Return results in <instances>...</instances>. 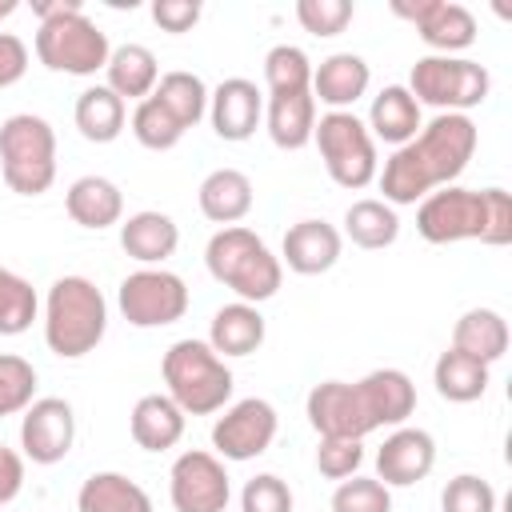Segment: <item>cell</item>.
Wrapping results in <instances>:
<instances>
[{
	"instance_id": "1",
	"label": "cell",
	"mask_w": 512,
	"mask_h": 512,
	"mask_svg": "<svg viewBox=\"0 0 512 512\" xmlns=\"http://www.w3.org/2000/svg\"><path fill=\"white\" fill-rule=\"evenodd\" d=\"M480 128L464 112H436L408 144H400L388 160L380 180L384 204H416L436 188L456 184V176L476 156Z\"/></svg>"
},
{
	"instance_id": "2",
	"label": "cell",
	"mask_w": 512,
	"mask_h": 512,
	"mask_svg": "<svg viewBox=\"0 0 512 512\" xmlns=\"http://www.w3.org/2000/svg\"><path fill=\"white\" fill-rule=\"evenodd\" d=\"M416 232L428 244L480 240L504 248L512 244V196L504 188H436L416 208Z\"/></svg>"
},
{
	"instance_id": "3",
	"label": "cell",
	"mask_w": 512,
	"mask_h": 512,
	"mask_svg": "<svg viewBox=\"0 0 512 512\" xmlns=\"http://www.w3.org/2000/svg\"><path fill=\"white\" fill-rule=\"evenodd\" d=\"M204 264H208L212 280L224 284L228 292H236V300H244V304L272 300L284 280L280 256H272V248L244 224L212 232V240L204 248Z\"/></svg>"
},
{
	"instance_id": "4",
	"label": "cell",
	"mask_w": 512,
	"mask_h": 512,
	"mask_svg": "<svg viewBox=\"0 0 512 512\" xmlns=\"http://www.w3.org/2000/svg\"><path fill=\"white\" fill-rule=\"evenodd\" d=\"M108 332V300L88 276H60L44 296V344L60 360L88 356Z\"/></svg>"
},
{
	"instance_id": "5",
	"label": "cell",
	"mask_w": 512,
	"mask_h": 512,
	"mask_svg": "<svg viewBox=\"0 0 512 512\" xmlns=\"http://www.w3.org/2000/svg\"><path fill=\"white\" fill-rule=\"evenodd\" d=\"M160 376H164L168 396L176 400V408L184 416L220 412L232 400V388H236L232 368L212 352L208 340H196V336H184L164 352Z\"/></svg>"
},
{
	"instance_id": "6",
	"label": "cell",
	"mask_w": 512,
	"mask_h": 512,
	"mask_svg": "<svg viewBox=\"0 0 512 512\" xmlns=\"http://www.w3.org/2000/svg\"><path fill=\"white\" fill-rule=\"evenodd\" d=\"M0 172L16 196H44L56 180V132L36 112L0 124Z\"/></svg>"
},
{
	"instance_id": "7",
	"label": "cell",
	"mask_w": 512,
	"mask_h": 512,
	"mask_svg": "<svg viewBox=\"0 0 512 512\" xmlns=\"http://www.w3.org/2000/svg\"><path fill=\"white\" fill-rule=\"evenodd\" d=\"M112 56L108 32L96 28V20L84 16V4L40 20L36 28V60L48 72H64V76H96Z\"/></svg>"
},
{
	"instance_id": "8",
	"label": "cell",
	"mask_w": 512,
	"mask_h": 512,
	"mask_svg": "<svg viewBox=\"0 0 512 512\" xmlns=\"http://www.w3.org/2000/svg\"><path fill=\"white\" fill-rule=\"evenodd\" d=\"M416 104H432L436 112H464L484 104L492 92V76L484 64L468 56H420L404 84Z\"/></svg>"
},
{
	"instance_id": "9",
	"label": "cell",
	"mask_w": 512,
	"mask_h": 512,
	"mask_svg": "<svg viewBox=\"0 0 512 512\" xmlns=\"http://www.w3.org/2000/svg\"><path fill=\"white\" fill-rule=\"evenodd\" d=\"M312 140L320 148V160H324L328 176L340 188L360 192L380 176L376 140H372L368 124L356 112H324L312 128Z\"/></svg>"
},
{
	"instance_id": "10",
	"label": "cell",
	"mask_w": 512,
	"mask_h": 512,
	"mask_svg": "<svg viewBox=\"0 0 512 512\" xmlns=\"http://www.w3.org/2000/svg\"><path fill=\"white\" fill-rule=\"evenodd\" d=\"M116 304L132 328H168L188 312V284L168 268H136L120 280Z\"/></svg>"
},
{
	"instance_id": "11",
	"label": "cell",
	"mask_w": 512,
	"mask_h": 512,
	"mask_svg": "<svg viewBox=\"0 0 512 512\" xmlns=\"http://www.w3.org/2000/svg\"><path fill=\"white\" fill-rule=\"evenodd\" d=\"M168 496L176 512H228L232 484L224 460L204 448L180 452L168 472Z\"/></svg>"
},
{
	"instance_id": "12",
	"label": "cell",
	"mask_w": 512,
	"mask_h": 512,
	"mask_svg": "<svg viewBox=\"0 0 512 512\" xmlns=\"http://www.w3.org/2000/svg\"><path fill=\"white\" fill-rule=\"evenodd\" d=\"M280 428L276 408L264 396H244L236 404L224 408V416H216L212 424V448L220 460H256L272 448Z\"/></svg>"
},
{
	"instance_id": "13",
	"label": "cell",
	"mask_w": 512,
	"mask_h": 512,
	"mask_svg": "<svg viewBox=\"0 0 512 512\" xmlns=\"http://www.w3.org/2000/svg\"><path fill=\"white\" fill-rule=\"evenodd\" d=\"M304 412H308V424L316 428V436L364 440L368 432H376V420L368 412L360 384H348V380H320L308 392Z\"/></svg>"
},
{
	"instance_id": "14",
	"label": "cell",
	"mask_w": 512,
	"mask_h": 512,
	"mask_svg": "<svg viewBox=\"0 0 512 512\" xmlns=\"http://www.w3.org/2000/svg\"><path fill=\"white\" fill-rule=\"evenodd\" d=\"M392 12L420 32L432 56H456L476 44V16L456 0H392Z\"/></svg>"
},
{
	"instance_id": "15",
	"label": "cell",
	"mask_w": 512,
	"mask_h": 512,
	"mask_svg": "<svg viewBox=\"0 0 512 512\" xmlns=\"http://www.w3.org/2000/svg\"><path fill=\"white\" fill-rule=\"evenodd\" d=\"M76 444V412L60 396H40L20 416V448L32 464H60Z\"/></svg>"
},
{
	"instance_id": "16",
	"label": "cell",
	"mask_w": 512,
	"mask_h": 512,
	"mask_svg": "<svg viewBox=\"0 0 512 512\" xmlns=\"http://www.w3.org/2000/svg\"><path fill=\"white\" fill-rule=\"evenodd\" d=\"M436 468V440L424 428H392L376 452V480L384 488H408L420 484Z\"/></svg>"
},
{
	"instance_id": "17",
	"label": "cell",
	"mask_w": 512,
	"mask_h": 512,
	"mask_svg": "<svg viewBox=\"0 0 512 512\" xmlns=\"http://www.w3.org/2000/svg\"><path fill=\"white\" fill-rule=\"evenodd\" d=\"M208 120L220 140L240 144L264 120V92L244 76H228L208 92Z\"/></svg>"
},
{
	"instance_id": "18",
	"label": "cell",
	"mask_w": 512,
	"mask_h": 512,
	"mask_svg": "<svg viewBox=\"0 0 512 512\" xmlns=\"http://www.w3.org/2000/svg\"><path fill=\"white\" fill-rule=\"evenodd\" d=\"M340 252H344L340 228H332L328 220H300L284 232L280 264H288L296 276H320V272L336 268Z\"/></svg>"
},
{
	"instance_id": "19",
	"label": "cell",
	"mask_w": 512,
	"mask_h": 512,
	"mask_svg": "<svg viewBox=\"0 0 512 512\" xmlns=\"http://www.w3.org/2000/svg\"><path fill=\"white\" fill-rule=\"evenodd\" d=\"M372 68L356 52H332L312 68V100L328 104V112H352V104L368 92Z\"/></svg>"
},
{
	"instance_id": "20",
	"label": "cell",
	"mask_w": 512,
	"mask_h": 512,
	"mask_svg": "<svg viewBox=\"0 0 512 512\" xmlns=\"http://www.w3.org/2000/svg\"><path fill=\"white\" fill-rule=\"evenodd\" d=\"M176 244H180V228L168 212L144 208V212H132L128 220H120V248L140 268H164V260L176 252Z\"/></svg>"
},
{
	"instance_id": "21",
	"label": "cell",
	"mask_w": 512,
	"mask_h": 512,
	"mask_svg": "<svg viewBox=\"0 0 512 512\" xmlns=\"http://www.w3.org/2000/svg\"><path fill=\"white\" fill-rule=\"evenodd\" d=\"M184 424L188 416L176 408V400L168 392H148L132 404V416H128V432L132 440L144 448V452H168L180 444L184 436Z\"/></svg>"
},
{
	"instance_id": "22",
	"label": "cell",
	"mask_w": 512,
	"mask_h": 512,
	"mask_svg": "<svg viewBox=\"0 0 512 512\" xmlns=\"http://www.w3.org/2000/svg\"><path fill=\"white\" fill-rule=\"evenodd\" d=\"M264 124L276 148L296 152L304 144H312V128H316V100L312 88L304 92H268L264 96Z\"/></svg>"
},
{
	"instance_id": "23",
	"label": "cell",
	"mask_w": 512,
	"mask_h": 512,
	"mask_svg": "<svg viewBox=\"0 0 512 512\" xmlns=\"http://www.w3.org/2000/svg\"><path fill=\"white\" fill-rule=\"evenodd\" d=\"M356 384L368 400V412H372L376 428H400L416 412V384L400 368H376V372L360 376Z\"/></svg>"
},
{
	"instance_id": "24",
	"label": "cell",
	"mask_w": 512,
	"mask_h": 512,
	"mask_svg": "<svg viewBox=\"0 0 512 512\" xmlns=\"http://www.w3.org/2000/svg\"><path fill=\"white\" fill-rule=\"evenodd\" d=\"M368 132L372 140H384L392 148L408 144L420 128H424V116H420V104L416 96L404 88V84H388L372 96V108H368Z\"/></svg>"
},
{
	"instance_id": "25",
	"label": "cell",
	"mask_w": 512,
	"mask_h": 512,
	"mask_svg": "<svg viewBox=\"0 0 512 512\" xmlns=\"http://www.w3.org/2000/svg\"><path fill=\"white\" fill-rule=\"evenodd\" d=\"M64 208L80 228H112L124 220V192L108 176H80L64 192Z\"/></svg>"
},
{
	"instance_id": "26",
	"label": "cell",
	"mask_w": 512,
	"mask_h": 512,
	"mask_svg": "<svg viewBox=\"0 0 512 512\" xmlns=\"http://www.w3.org/2000/svg\"><path fill=\"white\" fill-rule=\"evenodd\" d=\"M268 336V324L260 316L256 304H244V300H232L224 308H216L212 324H208V344L212 352L224 360V356H252Z\"/></svg>"
},
{
	"instance_id": "27",
	"label": "cell",
	"mask_w": 512,
	"mask_h": 512,
	"mask_svg": "<svg viewBox=\"0 0 512 512\" xmlns=\"http://www.w3.org/2000/svg\"><path fill=\"white\" fill-rule=\"evenodd\" d=\"M200 212L212 220V224H240L248 212H252V180L240 172V168H216L200 180Z\"/></svg>"
},
{
	"instance_id": "28",
	"label": "cell",
	"mask_w": 512,
	"mask_h": 512,
	"mask_svg": "<svg viewBox=\"0 0 512 512\" xmlns=\"http://www.w3.org/2000/svg\"><path fill=\"white\" fill-rule=\"evenodd\" d=\"M104 76H108V88L120 96V100H148L160 84V64H156V52L144 48V44H120L112 48L108 64H104Z\"/></svg>"
},
{
	"instance_id": "29",
	"label": "cell",
	"mask_w": 512,
	"mask_h": 512,
	"mask_svg": "<svg viewBox=\"0 0 512 512\" xmlns=\"http://www.w3.org/2000/svg\"><path fill=\"white\" fill-rule=\"evenodd\" d=\"M452 348L492 368L508 352V320L496 308H468L452 324Z\"/></svg>"
},
{
	"instance_id": "30",
	"label": "cell",
	"mask_w": 512,
	"mask_h": 512,
	"mask_svg": "<svg viewBox=\"0 0 512 512\" xmlns=\"http://www.w3.org/2000/svg\"><path fill=\"white\" fill-rule=\"evenodd\" d=\"M76 512H152V496L124 472H92L76 492Z\"/></svg>"
},
{
	"instance_id": "31",
	"label": "cell",
	"mask_w": 512,
	"mask_h": 512,
	"mask_svg": "<svg viewBox=\"0 0 512 512\" xmlns=\"http://www.w3.org/2000/svg\"><path fill=\"white\" fill-rule=\"evenodd\" d=\"M72 120H76V128H80L84 140H92V144H112V140L124 132L128 112H124V100H120L108 84H92V88H84V92L76 96Z\"/></svg>"
},
{
	"instance_id": "32",
	"label": "cell",
	"mask_w": 512,
	"mask_h": 512,
	"mask_svg": "<svg viewBox=\"0 0 512 512\" xmlns=\"http://www.w3.org/2000/svg\"><path fill=\"white\" fill-rule=\"evenodd\" d=\"M344 236L364 248V252H380L388 244H396L400 236V216L392 204L376 200V196H364V200H352L348 212H344Z\"/></svg>"
},
{
	"instance_id": "33",
	"label": "cell",
	"mask_w": 512,
	"mask_h": 512,
	"mask_svg": "<svg viewBox=\"0 0 512 512\" xmlns=\"http://www.w3.org/2000/svg\"><path fill=\"white\" fill-rule=\"evenodd\" d=\"M488 380H492L488 376V364H480V360H472V356H464L456 348H444L436 356V364H432V384H436V392L448 404H472V400H480L488 392Z\"/></svg>"
},
{
	"instance_id": "34",
	"label": "cell",
	"mask_w": 512,
	"mask_h": 512,
	"mask_svg": "<svg viewBox=\"0 0 512 512\" xmlns=\"http://www.w3.org/2000/svg\"><path fill=\"white\" fill-rule=\"evenodd\" d=\"M152 96H156V100L184 124V132L196 128V124L208 116V84H204L196 72H184V68L164 72Z\"/></svg>"
},
{
	"instance_id": "35",
	"label": "cell",
	"mask_w": 512,
	"mask_h": 512,
	"mask_svg": "<svg viewBox=\"0 0 512 512\" xmlns=\"http://www.w3.org/2000/svg\"><path fill=\"white\" fill-rule=\"evenodd\" d=\"M36 312H40L36 288L20 272H12V268L0 264V336L28 332L32 320H36Z\"/></svg>"
},
{
	"instance_id": "36",
	"label": "cell",
	"mask_w": 512,
	"mask_h": 512,
	"mask_svg": "<svg viewBox=\"0 0 512 512\" xmlns=\"http://www.w3.org/2000/svg\"><path fill=\"white\" fill-rule=\"evenodd\" d=\"M132 136H136L144 148H152V152H168V148L180 144L184 124H180L156 96H148V100H140V104L132 108Z\"/></svg>"
},
{
	"instance_id": "37",
	"label": "cell",
	"mask_w": 512,
	"mask_h": 512,
	"mask_svg": "<svg viewBox=\"0 0 512 512\" xmlns=\"http://www.w3.org/2000/svg\"><path fill=\"white\" fill-rule=\"evenodd\" d=\"M264 84L268 92H304L312 88V60L296 44H276L264 56Z\"/></svg>"
},
{
	"instance_id": "38",
	"label": "cell",
	"mask_w": 512,
	"mask_h": 512,
	"mask_svg": "<svg viewBox=\"0 0 512 512\" xmlns=\"http://www.w3.org/2000/svg\"><path fill=\"white\" fill-rule=\"evenodd\" d=\"M32 400H36V368L16 352H0V420L24 412Z\"/></svg>"
},
{
	"instance_id": "39",
	"label": "cell",
	"mask_w": 512,
	"mask_h": 512,
	"mask_svg": "<svg viewBox=\"0 0 512 512\" xmlns=\"http://www.w3.org/2000/svg\"><path fill=\"white\" fill-rule=\"evenodd\" d=\"M440 512H496V488L476 472H460L444 484Z\"/></svg>"
},
{
	"instance_id": "40",
	"label": "cell",
	"mask_w": 512,
	"mask_h": 512,
	"mask_svg": "<svg viewBox=\"0 0 512 512\" xmlns=\"http://www.w3.org/2000/svg\"><path fill=\"white\" fill-rule=\"evenodd\" d=\"M332 512H392V492L376 476H348L332 492Z\"/></svg>"
},
{
	"instance_id": "41",
	"label": "cell",
	"mask_w": 512,
	"mask_h": 512,
	"mask_svg": "<svg viewBox=\"0 0 512 512\" xmlns=\"http://www.w3.org/2000/svg\"><path fill=\"white\" fill-rule=\"evenodd\" d=\"M356 16L352 0H296V20L312 36H340Z\"/></svg>"
},
{
	"instance_id": "42",
	"label": "cell",
	"mask_w": 512,
	"mask_h": 512,
	"mask_svg": "<svg viewBox=\"0 0 512 512\" xmlns=\"http://www.w3.org/2000/svg\"><path fill=\"white\" fill-rule=\"evenodd\" d=\"M240 512H292V488L276 472H260L240 488Z\"/></svg>"
},
{
	"instance_id": "43",
	"label": "cell",
	"mask_w": 512,
	"mask_h": 512,
	"mask_svg": "<svg viewBox=\"0 0 512 512\" xmlns=\"http://www.w3.org/2000/svg\"><path fill=\"white\" fill-rule=\"evenodd\" d=\"M364 464V444L360 440H336V436H320L316 448V468L328 480H348L356 476V468Z\"/></svg>"
},
{
	"instance_id": "44",
	"label": "cell",
	"mask_w": 512,
	"mask_h": 512,
	"mask_svg": "<svg viewBox=\"0 0 512 512\" xmlns=\"http://www.w3.org/2000/svg\"><path fill=\"white\" fill-rule=\"evenodd\" d=\"M200 0H152V20L164 28V32H172V36H180V32H192L196 28V20H200Z\"/></svg>"
},
{
	"instance_id": "45",
	"label": "cell",
	"mask_w": 512,
	"mask_h": 512,
	"mask_svg": "<svg viewBox=\"0 0 512 512\" xmlns=\"http://www.w3.org/2000/svg\"><path fill=\"white\" fill-rule=\"evenodd\" d=\"M28 72V44L16 32H0V88H12Z\"/></svg>"
},
{
	"instance_id": "46",
	"label": "cell",
	"mask_w": 512,
	"mask_h": 512,
	"mask_svg": "<svg viewBox=\"0 0 512 512\" xmlns=\"http://www.w3.org/2000/svg\"><path fill=\"white\" fill-rule=\"evenodd\" d=\"M24 488V456L0 444V504H12Z\"/></svg>"
},
{
	"instance_id": "47",
	"label": "cell",
	"mask_w": 512,
	"mask_h": 512,
	"mask_svg": "<svg viewBox=\"0 0 512 512\" xmlns=\"http://www.w3.org/2000/svg\"><path fill=\"white\" fill-rule=\"evenodd\" d=\"M80 0H32V12L40 16V20H52V16H60V12H68V8H76Z\"/></svg>"
},
{
	"instance_id": "48",
	"label": "cell",
	"mask_w": 512,
	"mask_h": 512,
	"mask_svg": "<svg viewBox=\"0 0 512 512\" xmlns=\"http://www.w3.org/2000/svg\"><path fill=\"white\" fill-rule=\"evenodd\" d=\"M16 8H20V0H0V20H8Z\"/></svg>"
}]
</instances>
